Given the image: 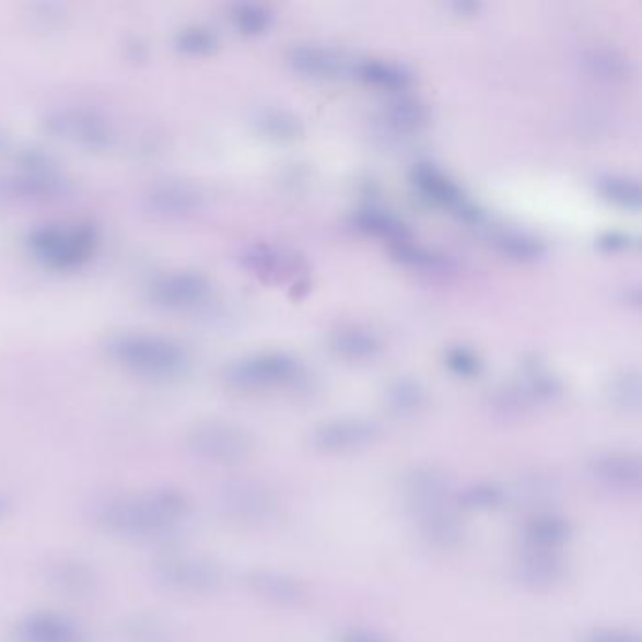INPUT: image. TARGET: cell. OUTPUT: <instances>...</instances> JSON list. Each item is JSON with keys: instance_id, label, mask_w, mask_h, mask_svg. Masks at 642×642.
<instances>
[{"instance_id": "2", "label": "cell", "mask_w": 642, "mask_h": 642, "mask_svg": "<svg viewBox=\"0 0 642 642\" xmlns=\"http://www.w3.org/2000/svg\"><path fill=\"white\" fill-rule=\"evenodd\" d=\"M153 571L163 586L179 594H211L223 584V571L215 561L192 552H164L156 558Z\"/></svg>"}, {"instance_id": "5", "label": "cell", "mask_w": 642, "mask_h": 642, "mask_svg": "<svg viewBox=\"0 0 642 642\" xmlns=\"http://www.w3.org/2000/svg\"><path fill=\"white\" fill-rule=\"evenodd\" d=\"M304 377L302 364L283 352L257 354L234 362L226 370V381L242 390H257L268 386H297Z\"/></svg>"}, {"instance_id": "35", "label": "cell", "mask_w": 642, "mask_h": 642, "mask_svg": "<svg viewBox=\"0 0 642 642\" xmlns=\"http://www.w3.org/2000/svg\"><path fill=\"white\" fill-rule=\"evenodd\" d=\"M581 642H641V637L628 629L599 628L592 629Z\"/></svg>"}, {"instance_id": "1", "label": "cell", "mask_w": 642, "mask_h": 642, "mask_svg": "<svg viewBox=\"0 0 642 642\" xmlns=\"http://www.w3.org/2000/svg\"><path fill=\"white\" fill-rule=\"evenodd\" d=\"M192 514V501L179 488H153L143 494L112 495L96 507V524L112 535L163 541Z\"/></svg>"}, {"instance_id": "26", "label": "cell", "mask_w": 642, "mask_h": 642, "mask_svg": "<svg viewBox=\"0 0 642 642\" xmlns=\"http://www.w3.org/2000/svg\"><path fill=\"white\" fill-rule=\"evenodd\" d=\"M610 404L620 411L635 412L641 407V373L628 367L616 373L609 385Z\"/></svg>"}, {"instance_id": "9", "label": "cell", "mask_w": 642, "mask_h": 642, "mask_svg": "<svg viewBox=\"0 0 642 642\" xmlns=\"http://www.w3.org/2000/svg\"><path fill=\"white\" fill-rule=\"evenodd\" d=\"M565 575V560L558 550L527 547L514 561V579L532 592L555 588Z\"/></svg>"}, {"instance_id": "31", "label": "cell", "mask_w": 642, "mask_h": 642, "mask_svg": "<svg viewBox=\"0 0 642 642\" xmlns=\"http://www.w3.org/2000/svg\"><path fill=\"white\" fill-rule=\"evenodd\" d=\"M586 65L588 70L595 78L602 80H622L629 74V62L626 57H622L610 49H597L586 57Z\"/></svg>"}, {"instance_id": "28", "label": "cell", "mask_w": 642, "mask_h": 642, "mask_svg": "<svg viewBox=\"0 0 642 642\" xmlns=\"http://www.w3.org/2000/svg\"><path fill=\"white\" fill-rule=\"evenodd\" d=\"M507 500V492L495 482H474L458 494V503L467 511H494Z\"/></svg>"}, {"instance_id": "33", "label": "cell", "mask_w": 642, "mask_h": 642, "mask_svg": "<svg viewBox=\"0 0 642 642\" xmlns=\"http://www.w3.org/2000/svg\"><path fill=\"white\" fill-rule=\"evenodd\" d=\"M234 20H236L237 27L242 28L244 33L260 34L270 28L273 14H271L270 8L244 4L234 12Z\"/></svg>"}, {"instance_id": "29", "label": "cell", "mask_w": 642, "mask_h": 642, "mask_svg": "<svg viewBox=\"0 0 642 642\" xmlns=\"http://www.w3.org/2000/svg\"><path fill=\"white\" fill-rule=\"evenodd\" d=\"M597 187L602 190L603 197L620 208H626V210L641 208V187L631 177L609 174V176L599 177Z\"/></svg>"}, {"instance_id": "15", "label": "cell", "mask_w": 642, "mask_h": 642, "mask_svg": "<svg viewBox=\"0 0 642 642\" xmlns=\"http://www.w3.org/2000/svg\"><path fill=\"white\" fill-rule=\"evenodd\" d=\"M46 581L55 592L68 597H87L96 588L95 571L82 560L68 556L48 561Z\"/></svg>"}, {"instance_id": "30", "label": "cell", "mask_w": 642, "mask_h": 642, "mask_svg": "<svg viewBox=\"0 0 642 642\" xmlns=\"http://www.w3.org/2000/svg\"><path fill=\"white\" fill-rule=\"evenodd\" d=\"M260 127L266 135H270L276 140H296L304 132V122L300 117L294 116L291 112L284 109H270L264 112L260 117Z\"/></svg>"}, {"instance_id": "18", "label": "cell", "mask_w": 642, "mask_h": 642, "mask_svg": "<svg viewBox=\"0 0 642 642\" xmlns=\"http://www.w3.org/2000/svg\"><path fill=\"white\" fill-rule=\"evenodd\" d=\"M419 526L424 541L430 547L440 548V550H451V548L458 547L466 535L464 522L454 511L453 505L422 516Z\"/></svg>"}, {"instance_id": "7", "label": "cell", "mask_w": 642, "mask_h": 642, "mask_svg": "<svg viewBox=\"0 0 642 642\" xmlns=\"http://www.w3.org/2000/svg\"><path fill=\"white\" fill-rule=\"evenodd\" d=\"M117 359L149 375H172L185 365V354L168 341L145 336H125L112 346Z\"/></svg>"}, {"instance_id": "17", "label": "cell", "mask_w": 642, "mask_h": 642, "mask_svg": "<svg viewBox=\"0 0 642 642\" xmlns=\"http://www.w3.org/2000/svg\"><path fill=\"white\" fill-rule=\"evenodd\" d=\"M289 65L294 72L312 80H334L346 70V62L336 51L313 44H302L292 48Z\"/></svg>"}, {"instance_id": "8", "label": "cell", "mask_w": 642, "mask_h": 642, "mask_svg": "<svg viewBox=\"0 0 642 642\" xmlns=\"http://www.w3.org/2000/svg\"><path fill=\"white\" fill-rule=\"evenodd\" d=\"M401 494L407 509L420 521L422 516L451 505V482L440 467L422 464L407 471Z\"/></svg>"}, {"instance_id": "22", "label": "cell", "mask_w": 642, "mask_h": 642, "mask_svg": "<svg viewBox=\"0 0 642 642\" xmlns=\"http://www.w3.org/2000/svg\"><path fill=\"white\" fill-rule=\"evenodd\" d=\"M385 119L388 127H393L396 132L415 135L427 129L430 122V108L415 96H399L386 104Z\"/></svg>"}, {"instance_id": "13", "label": "cell", "mask_w": 642, "mask_h": 642, "mask_svg": "<svg viewBox=\"0 0 642 642\" xmlns=\"http://www.w3.org/2000/svg\"><path fill=\"white\" fill-rule=\"evenodd\" d=\"M412 179L424 197L440 203V206L451 208L466 221L479 223L480 211L475 208L474 203L467 202L462 190L458 189V185L451 182L441 170L435 168L432 164H419L412 172Z\"/></svg>"}, {"instance_id": "12", "label": "cell", "mask_w": 642, "mask_h": 642, "mask_svg": "<svg viewBox=\"0 0 642 642\" xmlns=\"http://www.w3.org/2000/svg\"><path fill=\"white\" fill-rule=\"evenodd\" d=\"M17 642H85L82 628L55 610H33L15 623Z\"/></svg>"}, {"instance_id": "36", "label": "cell", "mask_w": 642, "mask_h": 642, "mask_svg": "<svg viewBox=\"0 0 642 642\" xmlns=\"http://www.w3.org/2000/svg\"><path fill=\"white\" fill-rule=\"evenodd\" d=\"M339 642H388L385 637L373 631V629L351 628L343 631V635L339 637Z\"/></svg>"}, {"instance_id": "3", "label": "cell", "mask_w": 642, "mask_h": 642, "mask_svg": "<svg viewBox=\"0 0 642 642\" xmlns=\"http://www.w3.org/2000/svg\"><path fill=\"white\" fill-rule=\"evenodd\" d=\"M217 507L223 516L242 524H264L278 516V494L262 480L231 479L217 490Z\"/></svg>"}, {"instance_id": "6", "label": "cell", "mask_w": 642, "mask_h": 642, "mask_svg": "<svg viewBox=\"0 0 642 642\" xmlns=\"http://www.w3.org/2000/svg\"><path fill=\"white\" fill-rule=\"evenodd\" d=\"M380 424L362 417L328 420L313 428L310 446L323 454H346L362 451L381 440Z\"/></svg>"}, {"instance_id": "37", "label": "cell", "mask_w": 642, "mask_h": 642, "mask_svg": "<svg viewBox=\"0 0 642 642\" xmlns=\"http://www.w3.org/2000/svg\"><path fill=\"white\" fill-rule=\"evenodd\" d=\"M603 249L607 250H622L629 249V245H631V240L629 236H622V234H607V236L602 237Z\"/></svg>"}, {"instance_id": "24", "label": "cell", "mask_w": 642, "mask_h": 642, "mask_svg": "<svg viewBox=\"0 0 642 642\" xmlns=\"http://www.w3.org/2000/svg\"><path fill=\"white\" fill-rule=\"evenodd\" d=\"M357 74L362 82L370 83L373 87L388 89V91H406L412 80L406 68L393 62L377 61V59L359 62Z\"/></svg>"}, {"instance_id": "27", "label": "cell", "mask_w": 642, "mask_h": 642, "mask_svg": "<svg viewBox=\"0 0 642 642\" xmlns=\"http://www.w3.org/2000/svg\"><path fill=\"white\" fill-rule=\"evenodd\" d=\"M558 485L548 475L532 474L522 477L516 485V498L527 507L541 509L555 503L558 498Z\"/></svg>"}, {"instance_id": "32", "label": "cell", "mask_w": 642, "mask_h": 642, "mask_svg": "<svg viewBox=\"0 0 642 642\" xmlns=\"http://www.w3.org/2000/svg\"><path fill=\"white\" fill-rule=\"evenodd\" d=\"M394 258H398L399 262L412 266V268H419V270H437L441 266V258L437 255H433L430 250L415 245L411 242V237L406 242H399V244L390 245Z\"/></svg>"}, {"instance_id": "4", "label": "cell", "mask_w": 642, "mask_h": 642, "mask_svg": "<svg viewBox=\"0 0 642 642\" xmlns=\"http://www.w3.org/2000/svg\"><path fill=\"white\" fill-rule=\"evenodd\" d=\"M189 448L197 458L213 466H236L249 458L253 440L244 428L211 420L189 433Z\"/></svg>"}, {"instance_id": "16", "label": "cell", "mask_w": 642, "mask_h": 642, "mask_svg": "<svg viewBox=\"0 0 642 642\" xmlns=\"http://www.w3.org/2000/svg\"><path fill=\"white\" fill-rule=\"evenodd\" d=\"M330 349L339 359L349 362H367L377 359L383 351V339L372 328L360 325L341 326L331 331Z\"/></svg>"}, {"instance_id": "34", "label": "cell", "mask_w": 642, "mask_h": 642, "mask_svg": "<svg viewBox=\"0 0 642 642\" xmlns=\"http://www.w3.org/2000/svg\"><path fill=\"white\" fill-rule=\"evenodd\" d=\"M445 364L448 365V370L454 373V375H458V377H464V380H474L480 373V364L479 357L475 354L471 349H467V347H451L445 354Z\"/></svg>"}, {"instance_id": "20", "label": "cell", "mask_w": 642, "mask_h": 642, "mask_svg": "<svg viewBox=\"0 0 642 642\" xmlns=\"http://www.w3.org/2000/svg\"><path fill=\"white\" fill-rule=\"evenodd\" d=\"M516 386L521 388L532 406L555 401L561 394L560 380L539 359L526 360L522 364V380Z\"/></svg>"}, {"instance_id": "38", "label": "cell", "mask_w": 642, "mask_h": 642, "mask_svg": "<svg viewBox=\"0 0 642 642\" xmlns=\"http://www.w3.org/2000/svg\"><path fill=\"white\" fill-rule=\"evenodd\" d=\"M7 511H8L7 498H4V495L0 494V521H2V518H4V516H7Z\"/></svg>"}, {"instance_id": "21", "label": "cell", "mask_w": 642, "mask_h": 642, "mask_svg": "<svg viewBox=\"0 0 642 642\" xmlns=\"http://www.w3.org/2000/svg\"><path fill=\"white\" fill-rule=\"evenodd\" d=\"M573 527L563 516L555 513H537L524 526V539L527 547L550 548L558 550L563 542L569 541Z\"/></svg>"}, {"instance_id": "25", "label": "cell", "mask_w": 642, "mask_h": 642, "mask_svg": "<svg viewBox=\"0 0 642 642\" xmlns=\"http://www.w3.org/2000/svg\"><path fill=\"white\" fill-rule=\"evenodd\" d=\"M495 247L501 255L518 260V262H534L542 257L545 245L537 237L529 236L526 232L505 231L494 237Z\"/></svg>"}, {"instance_id": "14", "label": "cell", "mask_w": 642, "mask_h": 642, "mask_svg": "<svg viewBox=\"0 0 642 642\" xmlns=\"http://www.w3.org/2000/svg\"><path fill=\"white\" fill-rule=\"evenodd\" d=\"M245 262L268 281H296L297 284L307 271V262L296 250L273 245H255L247 250Z\"/></svg>"}, {"instance_id": "19", "label": "cell", "mask_w": 642, "mask_h": 642, "mask_svg": "<svg viewBox=\"0 0 642 642\" xmlns=\"http://www.w3.org/2000/svg\"><path fill=\"white\" fill-rule=\"evenodd\" d=\"M385 404L396 419H415L427 409V386L415 377H398L386 386Z\"/></svg>"}, {"instance_id": "10", "label": "cell", "mask_w": 642, "mask_h": 642, "mask_svg": "<svg viewBox=\"0 0 642 642\" xmlns=\"http://www.w3.org/2000/svg\"><path fill=\"white\" fill-rule=\"evenodd\" d=\"M590 479L609 490H637L641 487L642 466L639 454L610 451L594 456L586 466Z\"/></svg>"}, {"instance_id": "23", "label": "cell", "mask_w": 642, "mask_h": 642, "mask_svg": "<svg viewBox=\"0 0 642 642\" xmlns=\"http://www.w3.org/2000/svg\"><path fill=\"white\" fill-rule=\"evenodd\" d=\"M354 224L359 231L365 232L370 236L381 237L390 245L406 242L411 237L406 224L401 223L399 219L386 213V211L373 210V208L360 210L354 215Z\"/></svg>"}, {"instance_id": "11", "label": "cell", "mask_w": 642, "mask_h": 642, "mask_svg": "<svg viewBox=\"0 0 642 642\" xmlns=\"http://www.w3.org/2000/svg\"><path fill=\"white\" fill-rule=\"evenodd\" d=\"M247 586L258 599L273 607L294 609L310 599V590L296 576L276 569H255L247 575Z\"/></svg>"}]
</instances>
